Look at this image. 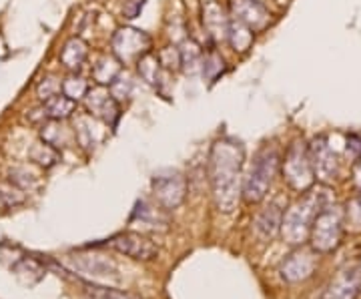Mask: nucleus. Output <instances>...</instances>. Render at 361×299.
Listing matches in <instances>:
<instances>
[{
	"label": "nucleus",
	"instance_id": "nucleus-13",
	"mask_svg": "<svg viewBox=\"0 0 361 299\" xmlns=\"http://www.w3.org/2000/svg\"><path fill=\"white\" fill-rule=\"evenodd\" d=\"M61 59H63V63H65L66 68H77V66H80V63L87 59V44H85L82 40L73 39L65 47Z\"/></svg>",
	"mask_w": 361,
	"mask_h": 299
},
{
	"label": "nucleus",
	"instance_id": "nucleus-19",
	"mask_svg": "<svg viewBox=\"0 0 361 299\" xmlns=\"http://www.w3.org/2000/svg\"><path fill=\"white\" fill-rule=\"evenodd\" d=\"M353 295H355V286L349 283L348 279H341L336 286H331V291L325 299H353Z\"/></svg>",
	"mask_w": 361,
	"mask_h": 299
},
{
	"label": "nucleus",
	"instance_id": "nucleus-16",
	"mask_svg": "<svg viewBox=\"0 0 361 299\" xmlns=\"http://www.w3.org/2000/svg\"><path fill=\"white\" fill-rule=\"evenodd\" d=\"M277 225H279V211H277L275 205L265 209L257 217V221H255V227H257V231L263 237H271V235L275 233L277 231Z\"/></svg>",
	"mask_w": 361,
	"mask_h": 299
},
{
	"label": "nucleus",
	"instance_id": "nucleus-9",
	"mask_svg": "<svg viewBox=\"0 0 361 299\" xmlns=\"http://www.w3.org/2000/svg\"><path fill=\"white\" fill-rule=\"evenodd\" d=\"M87 104H89V111L92 115L101 117L106 125L115 127L116 118H118V104L111 92L104 89H94L89 92Z\"/></svg>",
	"mask_w": 361,
	"mask_h": 299
},
{
	"label": "nucleus",
	"instance_id": "nucleus-15",
	"mask_svg": "<svg viewBox=\"0 0 361 299\" xmlns=\"http://www.w3.org/2000/svg\"><path fill=\"white\" fill-rule=\"evenodd\" d=\"M161 63L157 61L155 56L151 54H145L139 59V73L142 77L147 78V83H151L153 87H159L161 80H163V73H161Z\"/></svg>",
	"mask_w": 361,
	"mask_h": 299
},
{
	"label": "nucleus",
	"instance_id": "nucleus-5",
	"mask_svg": "<svg viewBox=\"0 0 361 299\" xmlns=\"http://www.w3.org/2000/svg\"><path fill=\"white\" fill-rule=\"evenodd\" d=\"M231 8L235 20L251 30H259L269 23L267 8L257 0H231Z\"/></svg>",
	"mask_w": 361,
	"mask_h": 299
},
{
	"label": "nucleus",
	"instance_id": "nucleus-12",
	"mask_svg": "<svg viewBox=\"0 0 361 299\" xmlns=\"http://www.w3.org/2000/svg\"><path fill=\"white\" fill-rule=\"evenodd\" d=\"M75 106H77V101H73L71 97L59 92V94H54V97L44 101L42 111H44V117L52 118V121H63V118L71 117Z\"/></svg>",
	"mask_w": 361,
	"mask_h": 299
},
{
	"label": "nucleus",
	"instance_id": "nucleus-10",
	"mask_svg": "<svg viewBox=\"0 0 361 299\" xmlns=\"http://www.w3.org/2000/svg\"><path fill=\"white\" fill-rule=\"evenodd\" d=\"M311 205H313V199H305L303 203H299L295 207L291 209L287 213L283 223V233L291 239V241H297L303 237V231L307 227V221L311 217Z\"/></svg>",
	"mask_w": 361,
	"mask_h": 299
},
{
	"label": "nucleus",
	"instance_id": "nucleus-18",
	"mask_svg": "<svg viewBox=\"0 0 361 299\" xmlns=\"http://www.w3.org/2000/svg\"><path fill=\"white\" fill-rule=\"evenodd\" d=\"M135 217H139V219H141V223L149 225V227H157V225H159V221H161V215H159V211L153 207H149L147 203H139V205H137L133 219H135Z\"/></svg>",
	"mask_w": 361,
	"mask_h": 299
},
{
	"label": "nucleus",
	"instance_id": "nucleus-8",
	"mask_svg": "<svg viewBox=\"0 0 361 299\" xmlns=\"http://www.w3.org/2000/svg\"><path fill=\"white\" fill-rule=\"evenodd\" d=\"M285 173H287V181L291 183L293 187H297V189H303V187L310 185L311 167L301 145H295L289 151V157L285 161Z\"/></svg>",
	"mask_w": 361,
	"mask_h": 299
},
{
	"label": "nucleus",
	"instance_id": "nucleus-7",
	"mask_svg": "<svg viewBox=\"0 0 361 299\" xmlns=\"http://www.w3.org/2000/svg\"><path fill=\"white\" fill-rule=\"evenodd\" d=\"M153 189H155V195L159 197V201L169 209L177 207L183 201V197H185V181L177 173L155 177L153 179Z\"/></svg>",
	"mask_w": 361,
	"mask_h": 299
},
{
	"label": "nucleus",
	"instance_id": "nucleus-3",
	"mask_svg": "<svg viewBox=\"0 0 361 299\" xmlns=\"http://www.w3.org/2000/svg\"><path fill=\"white\" fill-rule=\"evenodd\" d=\"M113 47H115L116 54L123 61H130V59H141L147 54L149 47H151V39L137 28H123L118 30L113 39Z\"/></svg>",
	"mask_w": 361,
	"mask_h": 299
},
{
	"label": "nucleus",
	"instance_id": "nucleus-1",
	"mask_svg": "<svg viewBox=\"0 0 361 299\" xmlns=\"http://www.w3.org/2000/svg\"><path fill=\"white\" fill-rule=\"evenodd\" d=\"M243 151L233 141H219L211 151V185L215 203L223 213H231L239 197Z\"/></svg>",
	"mask_w": 361,
	"mask_h": 299
},
{
	"label": "nucleus",
	"instance_id": "nucleus-14",
	"mask_svg": "<svg viewBox=\"0 0 361 299\" xmlns=\"http://www.w3.org/2000/svg\"><path fill=\"white\" fill-rule=\"evenodd\" d=\"M227 39H229V42H231L235 51L243 52L249 49V44L253 40V32L245 25L237 23V25H229V28H227Z\"/></svg>",
	"mask_w": 361,
	"mask_h": 299
},
{
	"label": "nucleus",
	"instance_id": "nucleus-17",
	"mask_svg": "<svg viewBox=\"0 0 361 299\" xmlns=\"http://www.w3.org/2000/svg\"><path fill=\"white\" fill-rule=\"evenodd\" d=\"M311 263H307L305 260H301V263H299V255H295L291 261H287V265L283 267V277H287V279H299V277H303V275H307V271H310Z\"/></svg>",
	"mask_w": 361,
	"mask_h": 299
},
{
	"label": "nucleus",
	"instance_id": "nucleus-23",
	"mask_svg": "<svg viewBox=\"0 0 361 299\" xmlns=\"http://www.w3.org/2000/svg\"><path fill=\"white\" fill-rule=\"evenodd\" d=\"M94 299H106V298H101V295H97V298H94Z\"/></svg>",
	"mask_w": 361,
	"mask_h": 299
},
{
	"label": "nucleus",
	"instance_id": "nucleus-20",
	"mask_svg": "<svg viewBox=\"0 0 361 299\" xmlns=\"http://www.w3.org/2000/svg\"><path fill=\"white\" fill-rule=\"evenodd\" d=\"M59 91H61V83H56L54 78H47L44 83L39 85V97L42 101H47V99H51L54 94H59Z\"/></svg>",
	"mask_w": 361,
	"mask_h": 299
},
{
	"label": "nucleus",
	"instance_id": "nucleus-2",
	"mask_svg": "<svg viewBox=\"0 0 361 299\" xmlns=\"http://www.w3.org/2000/svg\"><path fill=\"white\" fill-rule=\"evenodd\" d=\"M275 167H277V155L275 151L265 149L263 153H259L257 159L253 161L249 175L245 177L243 183V197L249 203H257L261 201L267 189H269L271 179L275 175Z\"/></svg>",
	"mask_w": 361,
	"mask_h": 299
},
{
	"label": "nucleus",
	"instance_id": "nucleus-11",
	"mask_svg": "<svg viewBox=\"0 0 361 299\" xmlns=\"http://www.w3.org/2000/svg\"><path fill=\"white\" fill-rule=\"evenodd\" d=\"M75 267L82 275H89V277L97 279V281H115L116 279V269L113 267V263L104 261L99 255H94V257H78Z\"/></svg>",
	"mask_w": 361,
	"mask_h": 299
},
{
	"label": "nucleus",
	"instance_id": "nucleus-4",
	"mask_svg": "<svg viewBox=\"0 0 361 299\" xmlns=\"http://www.w3.org/2000/svg\"><path fill=\"white\" fill-rule=\"evenodd\" d=\"M109 245L118 251V253H123V255H127V257H133V260H153L157 255V248L149 241V239H145L142 235L139 233H121L113 237L111 241H109Z\"/></svg>",
	"mask_w": 361,
	"mask_h": 299
},
{
	"label": "nucleus",
	"instance_id": "nucleus-21",
	"mask_svg": "<svg viewBox=\"0 0 361 299\" xmlns=\"http://www.w3.org/2000/svg\"><path fill=\"white\" fill-rule=\"evenodd\" d=\"M142 4H145V0H135L130 6H127V8H125V16H127V18H137V16H139V13H141Z\"/></svg>",
	"mask_w": 361,
	"mask_h": 299
},
{
	"label": "nucleus",
	"instance_id": "nucleus-22",
	"mask_svg": "<svg viewBox=\"0 0 361 299\" xmlns=\"http://www.w3.org/2000/svg\"><path fill=\"white\" fill-rule=\"evenodd\" d=\"M348 149H351L353 153L361 155V137H357V135H351V137L348 139Z\"/></svg>",
	"mask_w": 361,
	"mask_h": 299
},
{
	"label": "nucleus",
	"instance_id": "nucleus-6",
	"mask_svg": "<svg viewBox=\"0 0 361 299\" xmlns=\"http://www.w3.org/2000/svg\"><path fill=\"white\" fill-rule=\"evenodd\" d=\"M339 233H341V221H339V215L336 211H325L317 217V223H315V233H313V243L315 248L327 249L336 248L337 241H339Z\"/></svg>",
	"mask_w": 361,
	"mask_h": 299
}]
</instances>
